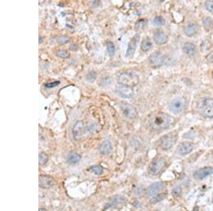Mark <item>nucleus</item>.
Listing matches in <instances>:
<instances>
[{
  "label": "nucleus",
  "instance_id": "nucleus-1",
  "mask_svg": "<svg viewBox=\"0 0 213 211\" xmlns=\"http://www.w3.org/2000/svg\"><path fill=\"white\" fill-rule=\"evenodd\" d=\"M173 122V118L164 112H158L150 119V126L154 130H165L168 128Z\"/></svg>",
  "mask_w": 213,
  "mask_h": 211
},
{
  "label": "nucleus",
  "instance_id": "nucleus-2",
  "mask_svg": "<svg viewBox=\"0 0 213 211\" xmlns=\"http://www.w3.org/2000/svg\"><path fill=\"white\" fill-rule=\"evenodd\" d=\"M197 109L200 115L204 117H213V99L203 97L198 101Z\"/></svg>",
  "mask_w": 213,
  "mask_h": 211
},
{
  "label": "nucleus",
  "instance_id": "nucleus-3",
  "mask_svg": "<svg viewBox=\"0 0 213 211\" xmlns=\"http://www.w3.org/2000/svg\"><path fill=\"white\" fill-rule=\"evenodd\" d=\"M118 83L119 84L127 85L129 87H134L139 84V78L134 72H124L118 77Z\"/></svg>",
  "mask_w": 213,
  "mask_h": 211
},
{
  "label": "nucleus",
  "instance_id": "nucleus-4",
  "mask_svg": "<svg viewBox=\"0 0 213 211\" xmlns=\"http://www.w3.org/2000/svg\"><path fill=\"white\" fill-rule=\"evenodd\" d=\"M177 141V134L176 132H171L163 136L158 141V144L163 150H168L173 147Z\"/></svg>",
  "mask_w": 213,
  "mask_h": 211
},
{
  "label": "nucleus",
  "instance_id": "nucleus-5",
  "mask_svg": "<svg viewBox=\"0 0 213 211\" xmlns=\"http://www.w3.org/2000/svg\"><path fill=\"white\" fill-rule=\"evenodd\" d=\"M166 161L163 158H158L154 159L149 164V173L153 176L158 175L164 168Z\"/></svg>",
  "mask_w": 213,
  "mask_h": 211
},
{
  "label": "nucleus",
  "instance_id": "nucleus-6",
  "mask_svg": "<svg viewBox=\"0 0 213 211\" xmlns=\"http://www.w3.org/2000/svg\"><path fill=\"white\" fill-rule=\"evenodd\" d=\"M186 103V100L184 97H176L169 104V110L174 113H180L185 109Z\"/></svg>",
  "mask_w": 213,
  "mask_h": 211
},
{
  "label": "nucleus",
  "instance_id": "nucleus-7",
  "mask_svg": "<svg viewBox=\"0 0 213 211\" xmlns=\"http://www.w3.org/2000/svg\"><path fill=\"white\" fill-rule=\"evenodd\" d=\"M120 110L125 117L129 119H134L137 117V110L132 105L123 103L120 105Z\"/></svg>",
  "mask_w": 213,
  "mask_h": 211
},
{
  "label": "nucleus",
  "instance_id": "nucleus-8",
  "mask_svg": "<svg viewBox=\"0 0 213 211\" xmlns=\"http://www.w3.org/2000/svg\"><path fill=\"white\" fill-rule=\"evenodd\" d=\"M116 92L120 97L123 98H129L132 97L134 95V91H133L132 87L127 86V85H124L119 84L116 88Z\"/></svg>",
  "mask_w": 213,
  "mask_h": 211
},
{
  "label": "nucleus",
  "instance_id": "nucleus-9",
  "mask_svg": "<svg viewBox=\"0 0 213 211\" xmlns=\"http://www.w3.org/2000/svg\"><path fill=\"white\" fill-rule=\"evenodd\" d=\"M150 64L153 66H161L165 63V57L161 52H155L150 56L149 59Z\"/></svg>",
  "mask_w": 213,
  "mask_h": 211
},
{
  "label": "nucleus",
  "instance_id": "nucleus-10",
  "mask_svg": "<svg viewBox=\"0 0 213 211\" xmlns=\"http://www.w3.org/2000/svg\"><path fill=\"white\" fill-rule=\"evenodd\" d=\"M85 132V125L83 121H78L72 128V136L74 139L79 140L83 137Z\"/></svg>",
  "mask_w": 213,
  "mask_h": 211
},
{
  "label": "nucleus",
  "instance_id": "nucleus-11",
  "mask_svg": "<svg viewBox=\"0 0 213 211\" xmlns=\"http://www.w3.org/2000/svg\"><path fill=\"white\" fill-rule=\"evenodd\" d=\"M39 184L41 188H49L56 184V181L51 176L41 175L39 178Z\"/></svg>",
  "mask_w": 213,
  "mask_h": 211
},
{
  "label": "nucleus",
  "instance_id": "nucleus-12",
  "mask_svg": "<svg viewBox=\"0 0 213 211\" xmlns=\"http://www.w3.org/2000/svg\"><path fill=\"white\" fill-rule=\"evenodd\" d=\"M213 174V168L212 167H204L194 172L193 177L197 180H201L205 179L207 176Z\"/></svg>",
  "mask_w": 213,
  "mask_h": 211
},
{
  "label": "nucleus",
  "instance_id": "nucleus-13",
  "mask_svg": "<svg viewBox=\"0 0 213 211\" xmlns=\"http://www.w3.org/2000/svg\"><path fill=\"white\" fill-rule=\"evenodd\" d=\"M195 148V145L193 143L189 142V141H185V142L181 143L179 145L178 149V152L181 155H186L187 154H190L193 151Z\"/></svg>",
  "mask_w": 213,
  "mask_h": 211
},
{
  "label": "nucleus",
  "instance_id": "nucleus-14",
  "mask_svg": "<svg viewBox=\"0 0 213 211\" xmlns=\"http://www.w3.org/2000/svg\"><path fill=\"white\" fill-rule=\"evenodd\" d=\"M139 39H140V35L139 34H136V35L132 38V39L131 40L130 42L129 43L128 48H127V53H126V56H127V57H128V56H132L133 54L134 53L136 48V45H137L138 43H139Z\"/></svg>",
  "mask_w": 213,
  "mask_h": 211
},
{
  "label": "nucleus",
  "instance_id": "nucleus-15",
  "mask_svg": "<svg viewBox=\"0 0 213 211\" xmlns=\"http://www.w3.org/2000/svg\"><path fill=\"white\" fill-rule=\"evenodd\" d=\"M164 188V185L161 182H156L153 183L147 189L146 195L148 197H152L158 192H160Z\"/></svg>",
  "mask_w": 213,
  "mask_h": 211
},
{
  "label": "nucleus",
  "instance_id": "nucleus-16",
  "mask_svg": "<svg viewBox=\"0 0 213 211\" xmlns=\"http://www.w3.org/2000/svg\"><path fill=\"white\" fill-rule=\"evenodd\" d=\"M154 40L157 44H164L168 41V36L161 29L156 30L154 34Z\"/></svg>",
  "mask_w": 213,
  "mask_h": 211
},
{
  "label": "nucleus",
  "instance_id": "nucleus-17",
  "mask_svg": "<svg viewBox=\"0 0 213 211\" xmlns=\"http://www.w3.org/2000/svg\"><path fill=\"white\" fill-rule=\"evenodd\" d=\"M198 31H199V26L195 23H188L184 29L185 34L189 37L195 35L198 32Z\"/></svg>",
  "mask_w": 213,
  "mask_h": 211
},
{
  "label": "nucleus",
  "instance_id": "nucleus-18",
  "mask_svg": "<svg viewBox=\"0 0 213 211\" xmlns=\"http://www.w3.org/2000/svg\"><path fill=\"white\" fill-rule=\"evenodd\" d=\"M112 151V144L108 140L104 141L99 147V152L100 154L107 155L109 154Z\"/></svg>",
  "mask_w": 213,
  "mask_h": 211
},
{
  "label": "nucleus",
  "instance_id": "nucleus-19",
  "mask_svg": "<svg viewBox=\"0 0 213 211\" xmlns=\"http://www.w3.org/2000/svg\"><path fill=\"white\" fill-rule=\"evenodd\" d=\"M127 201V198L123 196H116L112 199V202L110 203V205L107 207L105 209L114 208L118 205H121L125 203Z\"/></svg>",
  "mask_w": 213,
  "mask_h": 211
},
{
  "label": "nucleus",
  "instance_id": "nucleus-20",
  "mask_svg": "<svg viewBox=\"0 0 213 211\" xmlns=\"http://www.w3.org/2000/svg\"><path fill=\"white\" fill-rule=\"evenodd\" d=\"M183 51L185 54L189 56H193L196 53V47L193 43H185L183 47Z\"/></svg>",
  "mask_w": 213,
  "mask_h": 211
},
{
  "label": "nucleus",
  "instance_id": "nucleus-21",
  "mask_svg": "<svg viewBox=\"0 0 213 211\" xmlns=\"http://www.w3.org/2000/svg\"><path fill=\"white\" fill-rule=\"evenodd\" d=\"M81 156L77 153H70L67 156V161L71 164H75L81 161Z\"/></svg>",
  "mask_w": 213,
  "mask_h": 211
},
{
  "label": "nucleus",
  "instance_id": "nucleus-22",
  "mask_svg": "<svg viewBox=\"0 0 213 211\" xmlns=\"http://www.w3.org/2000/svg\"><path fill=\"white\" fill-rule=\"evenodd\" d=\"M203 24L205 30L210 31L212 29L213 27V20L209 16L205 17L203 20Z\"/></svg>",
  "mask_w": 213,
  "mask_h": 211
},
{
  "label": "nucleus",
  "instance_id": "nucleus-23",
  "mask_svg": "<svg viewBox=\"0 0 213 211\" xmlns=\"http://www.w3.org/2000/svg\"><path fill=\"white\" fill-rule=\"evenodd\" d=\"M165 198H166V194L165 193L158 194V195H156L154 196V197H153L152 199H150V201H149V203L152 205H154V204H156V203H158V202L163 201V200L165 199Z\"/></svg>",
  "mask_w": 213,
  "mask_h": 211
},
{
  "label": "nucleus",
  "instance_id": "nucleus-24",
  "mask_svg": "<svg viewBox=\"0 0 213 211\" xmlns=\"http://www.w3.org/2000/svg\"><path fill=\"white\" fill-rule=\"evenodd\" d=\"M152 47V43L149 39H145L141 42V48L143 51H148Z\"/></svg>",
  "mask_w": 213,
  "mask_h": 211
},
{
  "label": "nucleus",
  "instance_id": "nucleus-25",
  "mask_svg": "<svg viewBox=\"0 0 213 211\" xmlns=\"http://www.w3.org/2000/svg\"><path fill=\"white\" fill-rule=\"evenodd\" d=\"M107 48L110 57L111 58L114 57V55H115V46H114V44L112 42V41H109V42H107Z\"/></svg>",
  "mask_w": 213,
  "mask_h": 211
},
{
  "label": "nucleus",
  "instance_id": "nucleus-26",
  "mask_svg": "<svg viewBox=\"0 0 213 211\" xmlns=\"http://www.w3.org/2000/svg\"><path fill=\"white\" fill-rule=\"evenodd\" d=\"M211 47H212V43H211L210 41H208V40H205V41H203L201 44H200V49H201V51L203 52L210 50Z\"/></svg>",
  "mask_w": 213,
  "mask_h": 211
},
{
  "label": "nucleus",
  "instance_id": "nucleus-27",
  "mask_svg": "<svg viewBox=\"0 0 213 211\" xmlns=\"http://www.w3.org/2000/svg\"><path fill=\"white\" fill-rule=\"evenodd\" d=\"M56 55L61 59H68L70 56V53L66 50H58L56 52Z\"/></svg>",
  "mask_w": 213,
  "mask_h": 211
},
{
  "label": "nucleus",
  "instance_id": "nucleus-28",
  "mask_svg": "<svg viewBox=\"0 0 213 211\" xmlns=\"http://www.w3.org/2000/svg\"><path fill=\"white\" fill-rule=\"evenodd\" d=\"M165 19L161 16H157L153 20V23L156 26H163L165 24Z\"/></svg>",
  "mask_w": 213,
  "mask_h": 211
},
{
  "label": "nucleus",
  "instance_id": "nucleus-29",
  "mask_svg": "<svg viewBox=\"0 0 213 211\" xmlns=\"http://www.w3.org/2000/svg\"><path fill=\"white\" fill-rule=\"evenodd\" d=\"M48 157L46 154H45V153H41L39 156V161L40 164L41 165L45 164V163L47 162V161H48Z\"/></svg>",
  "mask_w": 213,
  "mask_h": 211
},
{
  "label": "nucleus",
  "instance_id": "nucleus-30",
  "mask_svg": "<svg viewBox=\"0 0 213 211\" xmlns=\"http://www.w3.org/2000/svg\"><path fill=\"white\" fill-rule=\"evenodd\" d=\"M91 169H92V172L94 173V174H95L96 175H102V174H103V169L102 168L101 166H99V165H96V166H92V168H91Z\"/></svg>",
  "mask_w": 213,
  "mask_h": 211
},
{
  "label": "nucleus",
  "instance_id": "nucleus-31",
  "mask_svg": "<svg viewBox=\"0 0 213 211\" xmlns=\"http://www.w3.org/2000/svg\"><path fill=\"white\" fill-rule=\"evenodd\" d=\"M147 22L144 19H140L135 23V29H143V27L146 26Z\"/></svg>",
  "mask_w": 213,
  "mask_h": 211
},
{
  "label": "nucleus",
  "instance_id": "nucleus-32",
  "mask_svg": "<svg viewBox=\"0 0 213 211\" xmlns=\"http://www.w3.org/2000/svg\"><path fill=\"white\" fill-rule=\"evenodd\" d=\"M97 78V75L94 72H90L87 74L86 76V80L90 83H93V82L96 80Z\"/></svg>",
  "mask_w": 213,
  "mask_h": 211
},
{
  "label": "nucleus",
  "instance_id": "nucleus-33",
  "mask_svg": "<svg viewBox=\"0 0 213 211\" xmlns=\"http://www.w3.org/2000/svg\"><path fill=\"white\" fill-rule=\"evenodd\" d=\"M205 5L206 10L213 14V0H207L205 3Z\"/></svg>",
  "mask_w": 213,
  "mask_h": 211
},
{
  "label": "nucleus",
  "instance_id": "nucleus-34",
  "mask_svg": "<svg viewBox=\"0 0 213 211\" xmlns=\"http://www.w3.org/2000/svg\"><path fill=\"white\" fill-rule=\"evenodd\" d=\"M69 41H70V39L66 36H61L58 37V43L60 44H65V43L69 42Z\"/></svg>",
  "mask_w": 213,
  "mask_h": 211
},
{
  "label": "nucleus",
  "instance_id": "nucleus-35",
  "mask_svg": "<svg viewBox=\"0 0 213 211\" xmlns=\"http://www.w3.org/2000/svg\"><path fill=\"white\" fill-rule=\"evenodd\" d=\"M181 193H182V188L181 186H180V185L176 186L172 190L173 195L175 196H179L181 194Z\"/></svg>",
  "mask_w": 213,
  "mask_h": 211
},
{
  "label": "nucleus",
  "instance_id": "nucleus-36",
  "mask_svg": "<svg viewBox=\"0 0 213 211\" xmlns=\"http://www.w3.org/2000/svg\"><path fill=\"white\" fill-rule=\"evenodd\" d=\"M61 83V82L60 81H54L53 82V83H46L45 84V87H46L47 88H55V87L58 86V85Z\"/></svg>",
  "mask_w": 213,
  "mask_h": 211
},
{
  "label": "nucleus",
  "instance_id": "nucleus-37",
  "mask_svg": "<svg viewBox=\"0 0 213 211\" xmlns=\"http://www.w3.org/2000/svg\"><path fill=\"white\" fill-rule=\"evenodd\" d=\"M206 59L207 61L210 63H213V51L210 52L206 56Z\"/></svg>",
  "mask_w": 213,
  "mask_h": 211
},
{
  "label": "nucleus",
  "instance_id": "nucleus-38",
  "mask_svg": "<svg viewBox=\"0 0 213 211\" xmlns=\"http://www.w3.org/2000/svg\"><path fill=\"white\" fill-rule=\"evenodd\" d=\"M101 1L100 0H94L92 2V7H94V8H96V7H100L101 5Z\"/></svg>",
  "mask_w": 213,
  "mask_h": 211
},
{
  "label": "nucleus",
  "instance_id": "nucleus-39",
  "mask_svg": "<svg viewBox=\"0 0 213 211\" xmlns=\"http://www.w3.org/2000/svg\"><path fill=\"white\" fill-rule=\"evenodd\" d=\"M96 125H91L90 126L88 127V132H90V133H92L93 131L96 130Z\"/></svg>",
  "mask_w": 213,
  "mask_h": 211
},
{
  "label": "nucleus",
  "instance_id": "nucleus-40",
  "mask_svg": "<svg viewBox=\"0 0 213 211\" xmlns=\"http://www.w3.org/2000/svg\"><path fill=\"white\" fill-rule=\"evenodd\" d=\"M42 39H43V38L41 37V36H39V44H41V43L43 41Z\"/></svg>",
  "mask_w": 213,
  "mask_h": 211
}]
</instances>
